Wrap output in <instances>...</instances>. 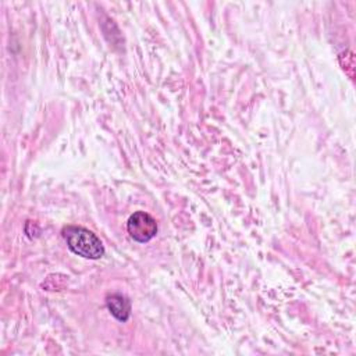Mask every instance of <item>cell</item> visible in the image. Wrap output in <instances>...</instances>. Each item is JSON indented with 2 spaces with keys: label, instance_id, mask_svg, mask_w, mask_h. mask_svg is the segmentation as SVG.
Segmentation results:
<instances>
[{
  "label": "cell",
  "instance_id": "6da1fadb",
  "mask_svg": "<svg viewBox=\"0 0 356 356\" xmlns=\"http://www.w3.org/2000/svg\"><path fill=\"white\" fill-rule=\"evenodd\" d=\"M61 235L68 249L83 259L96 260L104 254V246L102 241L96 234L85 227L67 225L63 228Z\"/></svg>",
  "mask_w": 356,
  "mask_h": 356
},
{
  "label": "cell",
  "instance_id": "7a4b0ae2",
  "mask_svg": "<svg viewBox=\"0 0 356 356\" xmlns=\"http://www.w3.org/2000/svg\"><path fill=\"white\" fill-rule=\"evenodd\" d=\"M127 231L134 241L145 243L153 239L157 234V222L150 214L139 210L129 216L127 221Z\"/></svg>",
  "mask_w": 356,
  "mask_h": 356
},
{
  "label": "cell",
  "instance_id": "3957f363",
  "mask_svg": "<svg viewBox=\"0 0 356 356\" xmlns=\"http://www.w3.org/2000/svg\"><path fill=\"white\" fill-rule=\"evenodd\" d=\"M106 306L111 316L118 321H127L131 316V302L122 293H110L106 298Z\"/></svg>",
  "mask_w": 356,
  "mask_h": 356
}]
</instances>
